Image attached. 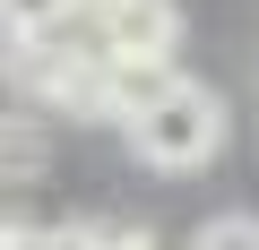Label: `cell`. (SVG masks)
Returning <instances> with one entry per match:
<instances>
[{"mask_svg": "<svg viewBox=\"0 0 259 250\" xmlns=\"http://www.w3.org/2000/svg\"><path fill=\"white\" fill-rule=\"evenodd\" d=\"M121 130H130V156H139V164H156V173H199V164L225 156V130H233V121H225V95H216V86L164 69V86H156L139 112H121Z\"/></svg>", "mask_w": 259, "mask_h": 250, "instance_id": "cell-1", "label": "cell"}, {"mask_svg": "<svg viewBox=\"0 0 259 250\" xmlns=\"http://www.w3.org/2000/svg\"><path fill=\"white\" fill-rule=\"evenodd\" d=\"M52 173V130L35 112H0V190H35Z\"/></svg>", "mask_w": 259, "mask_h": 250, "instance_id": "cell-2", "label": "cell"}, {"mask_svg": "<svg viewBox=\"0 0 259 250\" xmlns=\"http://www.w3.org/2000/svg\"><path fill=\"white\" fill-rule=\"evenodd\" d=\"M69 18V0H0V35L9 43H26V35H52Z\"/></svg>", "mask_w": 259, "mask_h": 250, "instance_id": "cell-3", "label": "cell"}, {"mask_svg": "<svg viewBox=\"0 0 259 250\" xmlns=\"http://www.w3.org/2000/svg\"><path fill=\"white\" fill-rule=\"evenodd\" d=\"M190 250H259V216H216L190 233Z\"/></svg>", "mask_w": 259, "mask_h": 250, "instance_id": "cell-4", "label": "cell"}, {"mask_svg": "<svg viewBox=\"0 0 259 250\" xmlns=\"http://www.w3.org/2000/svg\"><path fill=\"white\" fill-rule=\"evenodd\" d=\"M95 250H156V233H147V224H121V216H112V224H95Z\"/></svg>", "mask_w": 259, "mask_h": 250, "instance_id": "cell-5", "label": "cell"}, {"mask_svg": "<svg viewBox=\"0 0 259 250\" xmlns=\"http://www.w3.org/2000/svg\"><path fill=\"white\" fill-rule=\"evenodd\" d=\"M44 250H95V224H44Z\"/></svg>", "mask_w": 259, "mask_h": 250, "instance_id": "cell-6", "label": "cell"}, {"mask_svg": "<svg viewBox=\"0 0 259 250\" xmlns=\"http://www.w3.org/2000/svg\"><path fill=\"white\" fill-rule=\"evenodd\" d=\"M0 250H44V224H0Z\"/></svg>", "mask_w": 259, "mask_h": 250, "instance_id": "cell-7", "label": "cell"}]
</instances>
